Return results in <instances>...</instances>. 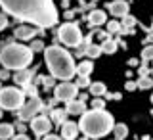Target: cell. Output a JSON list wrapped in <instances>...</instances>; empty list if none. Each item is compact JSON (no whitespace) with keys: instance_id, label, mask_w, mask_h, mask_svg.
<instances>
[{"instance_id":"cell-12","label":"cell","mask_w":153,"mask_h":140,"mask_svg":"<svg viewBox=\"0 0 153 140\" xmlns=\"http://www.w3.org/2000/svg\"><path fill=\"white\" fill-rule=\"evenodd\" d=\"M65 112L67 115H80V113H84L86 112V102H82V100H79V98H73V100H69V102H65Z\"/></svg>"},{"instance_id":"cell-39","label":"cell","mask_w":153,"mask_h":140,"mask_svg":"<svg viewBox=\"0 0 153 140\" xmlns=\"http://www.w3.org/2000/svg\"><path fill=\"white\" fill-rule=\"evenodd\" d=\"M151 102H153V96H151Z\"/></svg>"},{"instance_id":"cell-33","label":"cell","mask_w":153,"mask_h":140,"mask_svg":"<svg viewBox=\"0 0 153 140\" xmlns=\"http://www.w3.org/2000/svg\"><path fill=\"white\" fill-rule=\"evenodd\" d=\"M124 86H126V90H136V88H138L134 81H126V85H124Z\"/></svg>"},{"instance_id":"cell-2","label":"cell","mask_w":153,"mask_h":140,"mask_svg":"<svg viewBox=\"0 0 153 140\" xmlns=\"http://www.w3.org/2000/svg\"><path fill=\"white\" fill-rule=\"evenodd\" d=\"M44 60H46V65L50 69V73L54 79H59V81H71L73 77L76 75V65L73 61V56L61 46H48L44 48Z\"/></svg>"},{"instance_id":"cell-32","label":"cell","mask_w":153,"mask_h":140,"mask_svg":"<svg viewBox=\"0 0 153 140\" xmlns=\"http://www.w3.org/2000/svg\"><path fill=\"white\" fill-rule=\"evenodd\" d=\"M10 77V71L6 69V67H4V69H0V81H6Z\"/></svg>"},{"instance_id":"cell-10","label":"cell","mask_w":153,"mask_h":140,"mask_svg":"<svg viewBox=\"0 0 153 140\" xmlns=\"http://www.w3.org/2000/svg\"><path fill=\"white\" fill-rule=\"evenodd\" d=\"M61 127V140H75L79 134V125L75 121H63Z\"/></svg>"},{"instance_id":"cell-19","label":"cell","mask_w":153,"mask_h":140,"mask_svg":"<svg viewBox=\"0 0 153 140\" xmlns=\"http://www.w3.org/2000/svg\"><path fill=\"white\" fill-rule=\"evenodd\" d=\"M13 125H10V123H0V140H8V138H12L13 136Z\"/></svg>"},{"instance_id":"cell-16","label":"cell","mask_w":153,"mask_h":140,"mask_svg":"<svg viewBox=\"0 0 153 140\" xmlns=\"http://www.w3.org/2000/svg\"><path fill=\"white\" fill-rule=\"evenodd\" d=\"M117 40H115V38H111V37H107V38H103V42H102V54H115V52H117Z\"/></svg>"},{"instance_id":"cell-38","label":"cell","mask_w":153,"mask_h":140,"mask_svg":"<svg viewBox=\"0 0 153 140\" xmlns=\"http://www.w3.org/2000/svg\"><path fill=\"white\" fill-rule=\"evenodd\" d=\"M0 115H2V109H0Z\"/></svg>"},{"instance_id":"cell-41","label":"cell","mask_w":153,"mask_h":140,"mask_svg":"<svg viewBox=\"0 0 153 140\" xmlns=\"http://www.w3.org/2000/svg\"><path fill=\"white\" fill-rule=\"evenodd\" d=\"M0 88H2V86H0Z\"/></svg>"},{"instance_id":"cell-35","label":"cell","mask_w":153,"mask_h":140,"mask_svg":"<svg viewBox=\"0 0 153 140\" xmlns=\"http://www.w3.org/2000/svg\"><path fill=\"white\" fill-rule=\"evenodd\" d=\"M12 140H31V138H29V136H27V134H23V133H19V134H17V136H13Z\"/></svg>"},{"instance_id":"cell-6","label":"cell","mask_w":153,"mask_h":140,"mask_svg":"<svg viewBox=\"0 0 153 140\" xmlns=\"http://www.w3.org/2000/svg\"><path fill=\"white\" fill-rule=\"evenodd\" d=\"M57 40L63 42L65 46L76 48L82 40V33H80V27L76 23H63L59 29H57Z\"/></svg>"},{"instance_id":"cell-42","label":"cell","mask_w":153,"mask_h":140,"mask_svg":"<svg viewBox=\"0 0 153 140\" xmlns=\"http://www.w3.org/2000/svg\"><path fill=\"white\" fill-rule=\"evenodd\" d=\"M149 140H151V138H149Z\"/></svg>"},{"instance_id":"cell-18","label":"cell","mask_w":153,"mask_h":140,"mask_svg":"<svg viewBox=\"0 0 153 140\" xmlns=\"http://www.w3.org/2000/svg\"><path fill=\"white\" fill-rule=\"evenodd\" d=\"M105 92H107V86H105L102 81L90 83V94H92V96H103Z\"/></svg>"},{"instance_id":"cell-21","label":"cell","mask_w":153,"mask_h":140,"mask_svg":"<svg viewBox=\"0 0 153 140\" xmlns=\"http://www.w3.org/2000/svg\"><path fill=\"white\" fill-rule=\"evenodd\" d=\"M92 69H94V64L90 60L80 61V64L76 65V75H90V73H92Z\"/></svg>"},{"instance_id":"cell-30","label":"cell","mask_w":153,"mask_h":140,"mask_svg":"<svg viewBox=\"0 0 153 140\" xmlns=\"http://www.w3.org/2000/svg\"><path fill=\"white\" fill-rule=\"evenodd\" d=\"M40 81L44 83L46 88H52V86L56 85V83H54V77H40Z\"/></svg>"},{"instance_id":"cell-37","label":"cell","mask_w":153,"mask_h":140,"mask_svg":"<svg viewBox=\"0 0 153 140\" xmlns=\"http://www.w3.org/2000/svg\"><path fill=\"white\" fill-rule=\"evenodd\" d=\"M80 140H90V138H86V136H84V138H80Z\"/></svg>"},{"instance_id":"cell-40","label":"cell","mask_w":153,"mask_h":140,"mask_svg":"<svg viewBox=\"0 0 153 140\" xmlns=\"http://www.w3.org/2000/svg\"><path fill=\"white\" fill-rule=\"evenodd\" d=\"M151 115H153V109H151Z\"/></svg>"},{"instance_id":"cell-1","label":"cell","mask_w":153,"mask_h":140,"mask_svg":"<svg viewBox=\"0 0 153 140\" xmlns=\"http://www.w3.org/2000/svg\"><path fill=\"white\" fill-rule=\"evenodd\" d=\"M0 8L10 16L35 23L42 29L54 27L59 19L54 0H0Z\"/></svg>"},{"instance_id":"cell-7","label":"cell","mask_w":153,"mask_h":140,"mask_svg":"<svg viewBox=\"0 0 153 140\" xmlns=\"http://www.w3.org/2000/svg\"><path fill=\"white\" fill-rule=\"evenodd\" d=\"M42 108H44V104H42V100L35 96V98L27 100V102H23V106L17 109V117L21 119V121H31L35 115H38L42 112Z\"/></svg>"},{"instance_id":"cell-34","label":"cell","mask_w":153,"mask_h":140,"mask_svg":"<svg viewBox=\"0 0 153 140\" xmlns=\"http://www.w3.org/2000/svg\"><path fill=\"white\" fill-rule=\"evenodd\" d=\"M44 140H61V136H56V134H44Z\"/></svg>"},{"instance_id":"cell-13","label":"cell","mask_w":153,"mask_h":140,"mask_svg":"<svg viewBox=\"0 0 153 140\" xmlns=\"http://www.w3.org/2000/svg\"><path fill=\"white\" fill-rule=\"evenodd\" d=\"M36 27H27V25H21L16 29V33H13V38H19V40H31L33 37L36 35Z\"/></svg>"},{"instance_id":"cell-36","label":"cell","mask_w":153,"mask_h":140,"mask_svg":"<svg viewBox=\"0 0 153 140\" xmlns=\"http://www.w3.org/2000/svg\"><path fill=\"white\" fill-rule=\"evenodd\" d=\"M79 100H82V102H86V100H88V94H80V96H79Z\"/></svg>"},{"instance_id":"cell-9","label":"cell","mask_w":153,"mask_h":140,"mask_svg":"<svg viewBox=\"0 0 153 140\" xmlns=\"http://www.w3.org/2000/svg\"><path fill=\"white\" fill-rule=\"evenodd\" d=\"M31 131L36 134V136H44L52 131V121L46 117V115H35L31 119Z\"/></svg>"},{"instance_id":"cell-24","label":"cell","mask_w":153,"mask_h":140,"mask_svg":"<svg viewBox=\"0 0 153 140\" xmlns=\"http://www.w3.org/2000/svg\"><path fill=\"white\" fill-rule=\"evenodd\" d=\"M90 83H92V81H90V75H79V79H76V86H79V88H86V86H90Z\"/></svg>"},{"instance_id":"cell-3","label":"cell","mask_w":153,"mask_h":140,"mask_svg":"<svg viewBox=\"0 0 153 140\" xmlns=\"http://www.w3.org/2000/svg\"><path fill=\"white\" fill-rule=\"evenodd\" d=\"M76 125H79V131L86 138L98 140V138H103L105 134L111 133L115 119L105 109H90V112L80 113V123H76Z\"/></svg>"},{"instance_id":"cell-4","label":"cell","mask_w":153,"mask_h":140,"mask_svg":"<svg viewBox=\"0 0 153 140\" xmlns=\"http://www.w3.org/2000/svg\"><path fill=\"white\" fill-rule=\"evenodd\" d=\"M33 61V50L19 42H10L0 50V64L6 69H25Z\"/></svg>"},{"instance_id":"cell-28","label":"cell","mask_w":153,"mask_h":140,"mask_svg":"<svg viewBox=\"0 0 153 140\" xmlns=\"http://www.w3.org/2000/svg\"><path fill=\"white\" fill-rule=\"evenodd\" d=\"M107 33H109V35H113V33H121V23H119V21L107 23Z\"/></svg>"},{"instance_id":"cell-14","label":"cell","mask_w":153,"mask_h":140,"mask_svg":"<svg viewBox=\"0 0 153 140\" xmlns=\"http://www.w3.org/2000/svg\"><path fill=\"white\" fill-rule=\"evenodd\" d=\"M105 21H107V16H105V12H102V10H94V12H90L88 23H90L92 27H100V25H103Z\"/></svg>"},{"instance_id":"cell-23","label":"cell","mask_w":153,"mask_h":140,"mask_svg":"<svg viewBox=\"0 0 153 140\" xmlns=\"http://www.w3.org/2000/svg\"><path fill=\"white\" fill-rule=\"evenodd\" d=\"M136 86H138V88H142V90H147V88H151V86H153V81L149 79V77L143 75V77H140V81L136 83Z\"/></svg>"},{"instance_id":"cell-29","label":"cell","mask_w":153,"mask_h":140,"mask_svg":"<svg viewBox=\"0 0 153 140\" xmlns=\"http://www.w3.org/2000/svg\"><path fill=\"white\" fill-rule=\"evenodd\" d=\"M29 48H31L33 52H42V50H44V42H42L40 38H36V40H33V44Z\"/></svg>"},{"instance_id":"cell-26","label":"cell","mask_w":153,"mask_h":140,"mask_svg":"<svg viewBox=\"0 0 153 140\" xmlns=\"http://www.w3.org/2000/svg\"><path fill=\"white\" fill-rule=\"evenodd\" d=\"M142 60H143V61L153 60V46H146V48L142 50Z\"/></svg>"},{"instance_id":"cell-5","label":"cell","mask_w":153,"mask_h":140,"mask_svg":"<svg viewBox=\"0 0 153 140\" xmlns=\"http://www.w3.org/2000/svg\"><path fill=\"white\" fill-rule=\"evenodd\" d=\"M25 92L21 88L16 86H4L0 88V109H6V112H16L23 106L25 102Z\"/></svg>"},{"instance_id":"cell-22","label":"cell","mask_w":153,"mask_h":140,"mask_svg":"<svg viewBox=\"0 0 153 140\" xmlns=\"http://www.w3.org/2000/svg\"><path fill=\"white\" fill-rule=\"evenodd\" d=\"M84 56H88V58H100V56H102V48L96 46V44H88V46H86V50H84Z\"/></svg>"},{"instance_id":"cell-11","label":"cell","mask_w":153,"mask_h":140,"mask_svg":"<svg viewBox=\"0 0 153 140\" xmlns=\"http://www.w3.org/2000/svg\"><path fill=\"white\" fill-rule=\"evenodd\" d=\"M109 12H111V16L115 17H123L128 13V10H130V6H128V2H124V0H115V2H109L107 4Z\"/></svg>"},{"instance_id":"cell-25","label":"cell","mask_w":153,"mask_h":140,"mask_svg":"<svg viewBox=\"0 0 153 140\" xmlns=\"http://www.w3.org/2000/svg\"><path fill=\"white\" fill-rule=\"evenodd\" d=\"M136 25V17H132V16H123V25H121V29H126V27H134Z\"/></svg>"},{"instance_id":"cell-8","label":"cell","mask_w":153,"mask_h":140,"mask_svg":"<svg viewBox=\"0 0 153 140\" xmlns=\"http://www.w3.org/2000/svg\"><path fill=\"white\" fill-rule=\"evenodd\" d=\"M76 94H79V86L75 83H69V81H63V83L57 85L56 90H54V98L57 102H69V100L76 98Z\"/></svg>"},{"instance_id":"cell-17","label":"cell","mask_w":153,"mask_h":140,"mask_svg":"<svg viewBox=\"0 0 153 140\" xmlns=\"http://www.w3.org/2000/svg\"><path fill=\"white\" fill-rule=\"evenodd\" d=\"M111 133H113L115 140H124V138H126V134H128V127L124 123H115L113 129H111Z\"/></svg>"},{"instance_id":"cell-31","label":"cell","mask_w":153,"mask_h":140,"mask_svg":"<svg viewBox=\"0 0 153 140\" xmlns=\"http://www.w3.org/2000/svg\"><path fill=\"white\" fill-rule=\"evenodd\" d=\"M6 27H8V17H6V13L0 12V31H4Z\"/></svg>"},{"instance_id":"cell-27","label":"cell","mask_w":153,"mask_h":140,"mask_svg":"<svg viewBox=\"0 0 153 140\" xmlns=\"http://www.w3.org/2000/svg\"><path fill=\"white\" fill-rule=\"evenodd\" d=\"M92 109H105V100H102L100 96H94V100H92Z\"/></svg>"},{"instance_id":"cell-15","label":"cell","mask_w":153,"mask_h":140,"mask_svg":"<svg viewBox=\"0 0 153 140\" xmlns=\"http://www.w3.org/2000/svg\"><path fill=\"white\" fill-rule=\"evenodd\" d=\"M31 79H33V71L31 69H19L16 75H13V81H16V85H21V86H25L31 83Z\"/></svg>"},{"instance_id":"cell-20","label":"cell","mask_w":153,"mask_h":140,"mask_svg":"<svg viewBox=\"0 0 153 140\" xmlns=\"http://www.w3.org/2000/svg\"><path fill=\"white\" fill-rule=\"evenodd\" d=\"M50 117H52V121H54V123L61 125L63 121H67V112H65V109H59V108H56V109H52Z\"/></svg>"}]
</instances>
